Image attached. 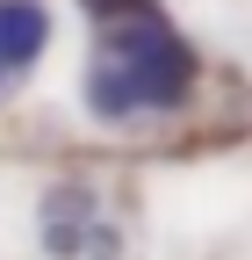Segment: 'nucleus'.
<instances>
[{
    "label": "nucleus",
    "mask_w": 252,
    "mask_h": 260,
    "mask_svg": "<svg viewBox=\"0 0 252 260\" xmlns=\"http://www.w3.org/2000/svg\"><path fill=\"white\" fill-rule=\"evenodd\" d=\"M202 80V58L180 29L159 15V0H144L130 15L94 22V51L79 73V102L94 123H137V116H173Z\"/></svg>",
    "instance_id": "nucleus-1"
},
{
    "label": "nucleus",
    "mask_w": 252,
    "mask_h": 260,
    "mask_svg": "<svg viewBox=\"0 0 252 260\" xmlns=\"http://www.w3.org/2000/svg\"><path fill=\"white\" fill-rule=\"evenodd\" d=\"M44 253L51 260H115L122 253V232L101 217L94 188L65 181V188L44 195Z\"/></svg>",
    "instance_id": "nucleus-2"
},
{
    "label": "nucleus",
    "mask_w": 252,
    "mask_h": 260,
    "mask_svg": "<svg viewBox=\"0 0 252 260\" xmlns=\"http://www.w3.org/2000/svg\"><path fill=\"white\" fill-rule=\"evenodd\" d=\"M44 44H51L44 0H0V87L15 73H29V65L44 58Z\"/></svg>",
    "instance_id": "nucleus-3"
}]
</instances>
